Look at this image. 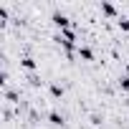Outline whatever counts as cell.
I'll return each instance as SVG.
<instances>
[{
	"label": "cell",
	"mask_w": 129,
	"mask_h": 129,
	"mask_svg": "<svg viewBox=\"0 0 129 129\" xmlns=\"http://www.w3.org/2000/svg\"><path fill=\"white\" fill-rule=\"evenodd\" d=\"M119 86H121L124 91H129V76H121V79H119Z\"/></svg>",
	"instance_id": "8"
},
{
	"label": "cell",
	"mask_w": 129,
	"mask_h": 129,
	"mask_svg": "<svg viewBox=\"0 0 129 129\" xmlns=\"http://www.w3.org/2000/svg\"><path fill=\"white\" fill-rule=\"evenodd\" d=\"M48 121L53 124V126H63L66 121H63V116L58 114V111H48Z\"/></svg>",
	"instance_id": "4"
},
{
	"label": "cell",
	"mask_w": 129,
	"mask_h": 129,
	"mask_svg": "<svg viewBox=\"0 0 129 129\" xmlns=\"http://www.w3.org/2000/svg\"><path fill=\"white\" fill-rule=\"evenodd\" d=\"M101 10H104V15H109V18H116V8H114L111 3H101Z\"/></svg>",
	"instance_id": "5"
},
{
	"label": "cell",
	"mask_w": 129,
	"mask_h": 129,
	"mask_svg": "<svg viewBox=\"0 0 129 129\" xmlns=\"http://www.w3.org/2000/svg\"><path fill=\"white\" fill-rule=\"evenodd\" d=\"M20 66L28 69V71H33V69H36V61H33L30 56H23V58H20Z\"/></svg>",
	"instance_id": "6"
},
{
	"label": "cell",
	"mask_w": 129,
	"mask_h": 129,
	"mask_svg": "<svg viewBox=\"0 0 129 129\" xmlns=\"http://www.w3.org/2000/svg\"><path fill=\"white\" fill-rule=\"evenodd\" d=\"M51 96L61 99V96H63V86H58V84H51Z\"/></svg>",
	"instance_id": "7"
},
{
	"label": "cell",
	"mask_w": 129,
	"mask_h": 129,
	"mask_svg": "<svg viewBox=\"0 0 129 129\" xmlns=\"http://www.w3.org/2000/svg\"><path fill=\"white\" fill-rule=\"evenodd\" d=\"M51 20H53L61 30H69V28H71V18H69V15H63V13H53Z\"/></svg>",
	"instance_id": "2"
},
{
	"label": "cell",
	"mask_w": 129,
	"mask_h": 129,
	"mask_svg": "<svg viewBox=\"0 0 129 129\" xmlns=\"http://www.w3.org/2000/svg\"><path fill=\"white\" fill-rule=\"evenodd\" d=\"M76 53H79V58H84V61H91V58H94V51H91L89 46H79Z\"/></svg>",
	"instance_id": "3"
},
{
	"label": "cell",
	"mask_w": 129,
	"mask_h": 129,
	"mask_svg": "<svg viewBox=\"0 0 129 129\" xmlns=\"http://www.w3.org/2000/svg\"><path fill=\"white\" fill-rule=\"evenodd\" d=\"M126 76H129V63H126Z\"/></svg>",
	"instance_id": "11"
},
{
	"label": "cell",
	"mask_w": 129,
	"mask_h": 129,
	"mask_svg": "<svg viewBox=\"0 0 129 129\" xmlns=\"http://www.w3.org/2000/svg\"><path fill=\"white\" fill-rule=\"evenodd\" d=\"M56 41H58V43H61L63 48H66L69 53H74V51L79 48V46H76V33H74L71 28H69V30H61V33L56 36Z\"/></svg>",
	"instance_id": "1"
},
{
	"label": "cell",
	"mask_w": 129,
	"mask_h": 129,
	"mask_svg": "<svg viewBox=\"0 0 129 129\" xmlns=\"http://www.w3.org/2000/svg\"><path fill=\"white\" fill-rule=\"evenodd\" d=\"M28 81H30L33 86H38V84H41V79H38V76H28Z\"/></svg>",
	"instance_id": "10"
},
{
	"label": "cell",
	"mask_w": 129,
	"mask_h": 129,
	"mask_svg": "<svg viewBox=\"0 0 129 129\" xmlns=\"http://www.w3.org/2000/svg\"><path fill=\"white\" fill-rule=\"evenodd\" d=\"M119 28L129 33V18H119Z\"/></svg>",
	"instance_id": "9"
}]
</instances>
